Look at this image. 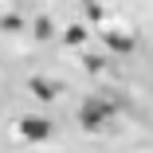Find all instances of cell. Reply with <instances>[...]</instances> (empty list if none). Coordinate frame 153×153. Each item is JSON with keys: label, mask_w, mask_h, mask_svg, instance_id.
Masks as SVG:
<instances>
[{"label": "cell", "mask_w": 153, "mask_h": 153, "mask_svg": "<svg viewBox=\"0 0 153 153\" xmlns=\"http://www.w3.org/2000/svg\"><path fill=\"white\" fill-rule=\"evenodd\" d=\"M106 114H114V102H98V98H90V102H82V126H98V122L106 118Z\"/></svg>", "instance_id": "cell-1"}, {"label": "cell", "mask_w": 153, "mask_h": 153, "mask_svg": "<svg viewBox=\"0 0 153 153\" xmlns=\"http://www.w3.org/2000/svg\"><path fill=\"white\" fill-rule=\"evenodd\" d=\"M20 130H24V137H36V141L51 134V126H47V122H39V118H24V126H20Z\"/></svg>", "instance_id": "cell-2"}, {"label": "cell", "mask_w": 153, "mask_h": 153, "mask_svg": "<svg viewBox=\"0 0 153 153\" xmlns=\"http://www.w3.org/2000/svg\"><path fill=\"white\" fill-rule=\"evenodd\" d=\"M106 43H110L114 51H134V39H130V36H118V32H110Z\"/></svg>", "instance_id": "cell-3"}, {"label": "cell", "mask_w": 153, "mask_h": 153, "mask_svg": "<svg viewBox=\"0 0 153 153\" xmlns=\"http://www.w3.org/2000/svg\"><path fill=\"white\" fill-rule=\"evenodd\" d=\"M32 90H36L39 98H51V94H55V86H51V82H43V79H32Z\"/></svg>", "instance_id": "cell-4"}, {"label": "cell", "mask_w": 153, "mask_h": 153, "mask_svg": "<svg viewBox=\"0 0 153 153\" xmlns=\"http://www.w3.org/2000/svg\"><path fill=\"white\" fill-rule=\"evenodd\" d=\"M36 36H39V39H47V36H51V24H47V20H39V24H36Z\"/></svg>", "instance_id": "cell-5"}, {"label": "cell", "mask_w": 153, "mask_h": 153, "mask_svg": "<svg viewBox=\"0 0 153 153\" xmlns=\"http://www.w3.org/2000/svg\"><path fill=\"white\" fill-rule=\"evenodd\" d=\"M67 43H82V27H71V32H67Z\"/></svg>", "instance_id": "cell-6"}]
</instances>
